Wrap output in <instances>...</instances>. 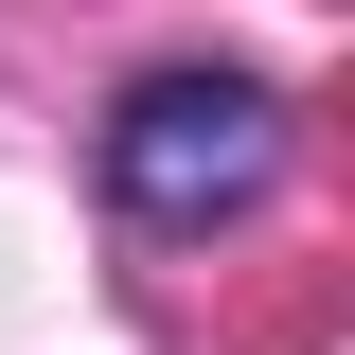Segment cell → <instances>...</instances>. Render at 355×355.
Wrapping results in <instances>:
<instances>
[{
    "instance_id": "1",
    "label": "cell",
    "mask_w": 355,
    "mask_h": 355,
    "mask_svg": "<svg viewBox=\"0 0 355 355\" xmlns=\"http://www.w3.org/2000/svg\"><path fill=\"white\" fill-rule=\"evenodd\" d=\"M107 178H125L142 231H214V214H249L284 178V107L249 71H142L125 125H107Z\"/></svg>"
}]
</instances>
